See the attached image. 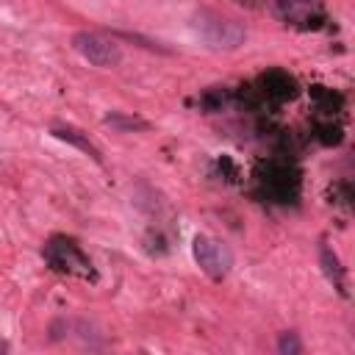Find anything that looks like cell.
Returning a JSON list of instances; mask_svg holds the SVG:
<instances>
[{
	"label": "cell",
	"instance_id": "obj_1",
	"mask_svg": "<svg viewBox=\"0 0 355 355\" xmlns=\"http://www.w3.org/2000/svg\"><path fill=\"white\" fill-rule=\"evenodd\" d=\"M194 31L200 36V42L211 50H236L239 44H244L247 33L239 22L222 17V14H214V11H202L197 14L194 19Z\"/></svg>",
	"mask_w": 355,
	"mask_h": 355
},
{
	"label": "cell",
	"instance_id": "obj_2",
	"mask_svg": "<svg viewBox=\"0 0 355 355\" xmlns=\"http://www.w3.org/2000/svg\"><path fill=\"white\" fill-rule=\"evenodd\" d=\"M72 47L92 67L108 69V67H116L122 61V47L114 39H108V36H103L97 31H78L72 36Z\"/></svg>",
	"mask_w": 355,
	"mask_h": 355
},
{
	"label": "cell",
	"instance_id": "obj_3",
	"mask_svg": "<svg viewBox=\"0 0 355 355\" xmlns=\"http://www.w3.org/2000/svg\"><path fill=\"white\" fill-rule=\"evenodd\" d=\"M194 261L200 263V269L211 280H222L230 272V266H233L230 250L222 241L211 239V236H197L194 239Z\"/></svg>",
	"mask_w": 355,
	"mask_h": 355
},
{
	"label": "cell",
	"instance_id": "obj_4",
	"mask_svg": "<svg viewBox=\"0 0 355 355\" xmlns=\"http://www.w3.org/2000/svg\"><path fill=\"white\" fill-rule=\"evenodd\" d=\"M53 133H55L58 139H64V141H69V144H75V147H80V150L92 153L94 158H100V155H97V150L92 147V141H89V139H83L78 130H72V128H53Z\"/></svg>",
	"mask_w": 355,
	"mask_h": 355
},
{
	"label": "cell",
	"instance_id": "obj_5",
	"mask_svg": "<svg viewBox=\"0 0 355 355\" xmlns=\"http://www.w3.org/2000/svg\"><path fill=\"white\" fill-rule=\"evenodd\" d=\"M105 125H111V128H119V130L147 128V122H141V119H136V116H122V114H111V116H105Z\"/></svg>",
	"mask_w": 355,
	"mask_h": 355
},
{
	"label": "cell",
	"instance_id": "obj_6",
	"mask_svg": "<svg viewBox=\"0 0 355 355\" xmlns=\"http://www.w3.org/2000/svg\"><path fill=\"white\" fill-rule=\"evenodd\" d=\"M277 349H280L283 355H297V352H302V344H300L297 333H283V336L277 338Z\"/></svg>",
	"mask_w": 355,
	"mask_h": 355
}]
</instances>
